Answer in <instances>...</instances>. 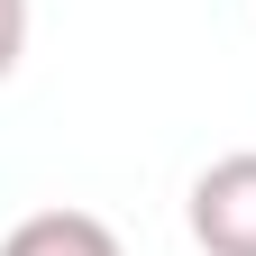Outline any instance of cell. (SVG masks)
<instances>
[{
	"label": "cell",
	"instance_id": "cell-1",
	"mask_svg": "<svg viewBox=\"0 0 256 256\" xmlns=\"http://www.w3.org/2000/svg\"><path fill=\"white\" fill-rule=\"evenodd\" d=\"M192 247L202 256H256V146L192 174Z\"/></svg>",
	"mask_w": 256,
	"mask_h": 256
},
{
	"label": "cell",
	"instance_id": "cell-3",
	"mask_svg": "<svg viewBox=\"0 0 256 256\" xmlns=\"http://www.w3.org/2000/svg\"><path fill=\"white\" fill-rule=\"evenodd\" d=\"M18 55H28V0H0V82L18 74Z\"/></svg>",
	"mask_w": 256,
	"mask_h": 256
},
{
	"label": "cell",
	"instance_id": "cell-2",
	"mask_svg": "<svg viewBox=\"0 0 256 256\" xmlns=\"http://www.w3.org/2000/svg\"><path fill=\"white\" fill-rule=\"evenodd\" d=\"M0 256H119V229L92 210H37L0 238Z\"/></svg>",
	"mask_w": 256,
	"mask_h": 256
}]
</instances>
